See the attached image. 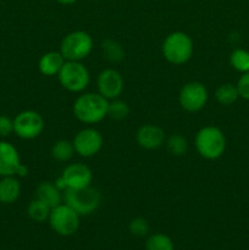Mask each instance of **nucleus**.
Listing matches in <instances>:
<instances>
[{"mask_svg":"<svg viewBox=\"0 0 249 250\" xmlns=\"http://www.w3.org/2000/svg\"><path fill=\"white\" fill-rule=\"evenodd\" d=\"M129 115V106L126 102L122 100L114 99L112 102H109L107 105V116L115 121H121L124 120Z\"/></svg>","mask_w":249,"mask_h":250,"instance_id":"obj_24","label":"nucleus"},{"mask_svg":"<svg viewBox=\"0 0 249 250\" xmlns=\"http://www.w3.org/2000/svg\"><path fill=\"white\" fill-rule=\"evenodd\" d=\"M28 175V168H27L26 165H23V164L21 163V165L17 167V171H16V175L17 177H26V176Z\"/></svg>","mask_w":249,"mask_h":250,"instance_id":"obj_29","label":"nucleus"},{"mask_svg":"<svg viewBox=\"0 0 249 250\" xmlns=\"http://www.w3.org/2000/svg\"><path fill=\"white\" fill-rule=\"evenodd\" d=\"M55 1L59 2V4H61V5H72V4H75L77 0H55Z\"/></svg>","mask_w":249,"mask_h":250,"instance_id":"obj_30","label":"nucleus"},{"mask_svg":"<svg viewBox=\"0 0 249 250\" xmlns=\"http://www.w3.org/2000/svg\"><path fill=\"white\" fill-rule=\"evenodd\" d=\"M128 229L131 234L136 237H144L148 234L149 232V224L145 219L143 217H134L131 220L128 225Z\"/></svg>","mask_w":249,"mask_h":250,"instance_id":"obj_26","label":"nucleus"},{"mask_svg":"<svg viewBox=\"0 0 249 250\" xmlns=\"http://www.w3.org/2000/svg\"><path fill=\"white\" fill-rule=\"evenodd\" d=\"M109 100L99 93H84L73 103V115L85 125H94L107 116Z\"/></svg>","mask_w":249,"mask_h":250,"instance_id":"obj_1","label":"nucleus"},{"mask_svg":"<svg viewBox=\"0 0 249 250\" xmlns=\"http://www.w3.org/2000/svg\"><path fill=\"white\" fill-rule=\"evenodd\" d=\"M75 153L73 143L67 139H60L51 146V156L58 161H68Z\"/></svg>","mask_w":249,"mask_h":250,"instance_id":"obj_21","label":"nucleus"},{"mask_svg":"<svg viewBox=\"0 0 249 250\" xmlns=\"http://www.w3.org/2000/svg\"><path fill=\"white\" fill-rule=\"evenodd\" d=\"M163 55L172 65H183L193 55V41L185 32H172L163 43Z\"/></svg>","mask_w":249,"mask_h":250,"instance_id":"obj_4","label":"nucleus"},{"mask_svg":"<svg viewBox=\"0 0 249 250\" xmlns=\"http://www.w3.org/2000/svg\"><path fill=\"white\" fill-rule=\"evenodd\" d=\"M62 202L72 208L80 216H87L99 208L102 194L92 186L81 189H66L62 192Z\"/></svg>","mask_w":249,"mask_h":250,"instance_id":"obj_3","label":"nucleus"},{"mask_svg":"<svg viewBox=\"0 0 249 250\" xmlns=\"http://www.w3.org/2000/svg\"><path fill=\"white\" fill-rule=\"evenodd\" d=\"M229 62L232 67L238 72L246 73L249 71V51L244 49H236L229 56Z\"/></svg>","mask_w":249,"mask_h":250,"instance_id":"obj_25","label":"nucleus"},{"mask_svg":"<svg viewBox=\"0 0 249 250\" xmlns=\"http://www.w3.org/2000/svg\"><path fill=\"white\" fill-rule=\"evenodd\" d=\"M21 195V183L15 176H5L0 180V203L14 204Z\"/></svg>","mask_w":249,"mask_h":250,"instance_id":"obj_16","label":"nucleus"},{"mask_svg":"<svg viewBox=\"0 0 249 250\" xmlns=\"http://www.w3.org/2000/svg\"><path fill=\"white\" fill-rule=\"evenodd\" d=\"M100 48H102L103 58L109 61V62L116 63L124 59V48H122V45L119 42L114 41V39H104L102 42Z\"/></svg>","mask_w":249,"mask_h":250,"instance_id":"obj_18","label":"nucleus"},{"mask_svg":"<svg viewBox=\"0 0 249 250\" xmlns=\"http://www.w3.org/2000/svg\"><path fill=\"white\" fill-rule=\"evenodd\" d=\"M21 159L17 149L6 141H0V177L16 175Z\"/></svg>","mask_w":249,"mask_h":250,"instance_id":"obj_14","label":"nucleus"},{"mask_svg":"<svg viewBox=\"0 0 249 250\" xmlns=\"http://www.w3.org/2000/svg\"><path fill=\"white\" fill-rule=\"evenodd\" d=\"M136 141L141 148L145 150H155L165 143L166 134L164 129L156 125H143L137 131Z\"/></svg>","mask_w":249,"mask_h":250,"instance_id":"obj_13","label":"nucleus"},{"mask_svg":"<svg viewBox=\"0 0 249 250\" xmlns=\"http://www.w3.org/2000/svg\"><path fill=\"white\" fill-rule=\"evenodd\" d=\"M75 151L82 158H92L103 148L104 139L102 133L95 128H83L72 141Z\"/></svg>","mask_w":249,"mask_h":250,"instance_id":"obj_10","label":"nucleus"},{"mask_svg":"<svg viewBox=\"0 0 249 250\" xmlns=\"http://www.w3.org/2000/svg\"><path fill=\"white\" fill-rule=\"evenodd\" d=\"M166 148L168 153L173 156H183L186 155L188 150V141L185 136L180 133L171 134L165 141Z\"/></svg>","mask_w":249,"mask_h":250,"instance_id":"obj_22","label":"nucleus"},{"mask_svg":"<svg viewBox=\"0 0 249 250\" xmlns=\"http://www.w3.org/2000/svg\"><path fill=\"white\" fill-rule=\"evenodd\" d=\"M44 120L39 112L24 110L14 119V133L22 139H34L42 134Z\"/></svg>","mask_w":249,"mask_h":250,"instance_id":"obj_8","label":"nucleus"},{"mask_svg":"<svg viewBox=\"0 0 249 250\" xmlns=\"http://www.w3.org/2000/svg\"><path fill=\"white\" fill-rule=\"evenodd\" d=\"M146 250H175L173 242L167 234L154 233L145 242Z\"/></svg>","mask_w":249,"mask_h":250,"instance_id":"obj_23","label":"nucleus"},{"mask_svg":"<svg viewBox=\"0 0 249 250\" xmlns=\"http://www.w3.org/2000/svg\"><path fill=\"white\" fill-rule=\"evenodd\" d=\"M215 98H216L217 103L222 106H229V105L234 104L239 98L237 85L231 84V83H224L216 89Z\"/></svg>","mask_w":249,"mask_h":250,"instance_id":"obj_19","label":"nucleus"},{"mask_svg":"<svg viewBox=\"0 0 249 250\" xmlns=\"http://www.w3.org/2000/svg\"><path fill=\"white\" fill-rule=\"evenodd\" d=\"M181 107L188 112H198L207 105L208 89L203 83L189 82L182 87L178 94Z\"/></svg>","mask_w":249,"mask_h":250,"instance_id":"obj_9","label":"nucleus"},{"mask_svg":"<svg viewBox=\"0 0 249 250\" xmlns=\"http://www.w3.org/2000/svg\"><path fill=\"white\" fill-rule=\"evenodd\" d=\"M36 198L45 203L51 209L62 203V193L53 182L39 183L36 189Z\"/></svg>","mask_w":249,"mask_h":250,"instance_id":"obj_17","label":"nucleus"},{"mask_svg":"<svg viewBox=\"0 0 249 250\" xmlns=\"http://www.w3.org/2000/svg\"><path fill=\"white\" fill-rule=\"evenodd\" d=\"M80 215L72 208L66 205L65 203H61L51 209L48 220L53 231L59 236L70 237L80 229Z\"/></svg>","mask_w":249,"mask_h":250,"instance_id":"obj_7","label":"nucleus"},{"mask_svg":"<svg viewBox=\"0 0 249 250\" xmlns=\"http://www.w3.org/2000/svg\"><path fill=\"white\" fill-rule=\"evenodd\" d=\"M61 178L65 181L66 189H81L89 187L93 181V173L84 164H71L62 171Z\"/></svg>","mask_w":249,"mask_h":250,"instance_id":"obj_12","label":"nucleus"},{"mask_svg":"<svg viewBox=\"0 0 249 250\" xmlns=\"http://www.w3.org/2000/svg\"><path fill=\"white\" fill-rule=\"evenodd\" d=\"M195 149L202 158L216 160L226 149V138L224 132L215 126H205L195 134Z\"/></svg>","mask_w":249,"mask_h":250,"instance_id":"obj_2","label":"nucleus"},{"mask_svg":"<svg viewBox=\"0 0 249 250\" xmlns=\"http://www.w3.org/2000/svg\"><path fill=\"white\" fill-rule=\"evenodd\" d=\"M98 93L107 100H114L124 92V78L119 71L114 68H106L102 71L97 80Z\"/></svg>","mask_w":249,"mask_h":250,"instance_id":"obj_11","label":"nucleus"},{"mask_svg":"<svg viewBox=\"0 0 249 250\" xmlns=\"http://www.w3.org/2000/svg\"><path fill=\"white\" fill-rule=\"evenodd\" d=\"M93 50V38L88 32L75 31L63 37L60 53L66 61H82Z\"/></svg>","mask_w":249,"mask_h":250,"instance_id":"obj_5","label":"nucleus"},{"mask_svg":"<svg viewBox=\"0 0 249 250\" xmlns=\"http://www.w3.org/2000/svg\"><path fill=\"white\" fill-rule=\"evenodd\" d=\"M236 85L237 89H238L239 97L246 100H249V71L241 76Z\"/></svg>","mask_w":249,"mask_h":250,"instance_id":"obj_28","label":"nucleus"},{"mask_svg":"<svg viewBox=\"0 0 249 250\" xmlns=\"http://www.w3.org/2000/svg\"><path fill=\"white\" fill-rule=\"evenodd\" d=\"M65 61V58H63L60 51H48V53L43 54L42 58L39 59V72L43 76H46V77L58 76Z\"/></svg>","mask_w":249,"mask_h":250,"instance_id":"obj_15","label":"nucleus"},{"mask_svg":"<svg viewBox=\"0 0 249 250\" xmlns=\"http://www.w3.org/2000/svg\"><path fill=\"white\" fill-rule=\"evenodd\" d=\"M14 132V120L6 115H0V138H6Z\"/></svg>","mask_w":249,"mask_h":250,"instance_id":"obj_27","label":"nucleus"},{"mask_svg":"<svg viewBox=\"0 0 249 250\" xmlns=\"http://www.w3.org/2000/svg\"><path fill=\"white\" fill-rule=\"evenodd\" d=\"M59 82L71 93H81L88 87L89 71L81 61H65L58 75Z\"/></svg>","mask_w":249,"mask_h":250,"instance_id":"obj_6","label":"nucleus"},{"mask_svg":"<svg viewBox=\"0 0 249 250\" xmlns=\"http://www.w3.org/2000/svg\"><path fill=\"white\" fill-rule=\"evenodd\" d=\"M51 208H49L45 203L42 200L34 198L31 203H29L28 208H27V214H28L29 219L33 220L34 222H44L49 219L50 215Z\"/></svg>","mask_w":249,"mask_h":250,"instance_id":"obj_20","label":"nucleus"}]
</instances>
